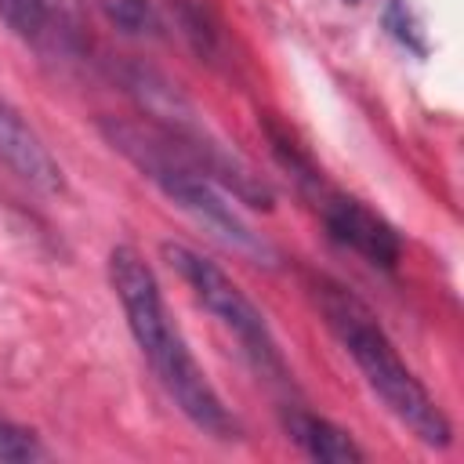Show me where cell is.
<instances>
[{
	"label": "cell",
	"instance_id": "2",
	"mask_svg": "<svg viewBox=\"0 0 464 464\" xmlns=\"http://www.w3.org/2000/svg\"><path fill=\"white\" fill-rule=\"evenodd\" d=\"M312 297H315L326 326L341 341V348L359 366V373L370 384V392L384 402V410L402 428H410L413 439H420L424 446L446 450L453 442L450 417L431 399V392L417 381V373L406 366V359L399 355V348L384 334V326L373 319V312L352 290H344L341 283H334L326 276H319L312 283Z\"/></svg>",
	"mask_w": 464,
	"mask_h": 464
},
{
	"label": "cell",
	"instance_id": "6",
	"mask_svg": "<svg viewBox=\"0 0 464 464\" xmlns=\"http://www.w3.org/2000/svg\"><path fill=\"white\" fill-rule=\"evenodd\" d=\"M0 163L25 185H33L36 192H62L65 178L58 160L51 156V149L44 145V138L25 123V116L0 94Z\"/></svg>",
	"mask_w": 464,
	"mask_h": 464
},
{
	"label": "cell",
	"instance_id": "10",
	"mask_svg": "<svg viewBox=\"0 0 464 464\" xmlns=\"http://www.w3.org/2000/svg\"><path fill=\"white\" fill-rule=\"evenodd\" d=\"M91 4L109 18V25H116L127 36L156 33V11L149 0H91Z\"/></svg>",
	"mask_w": 464,
	"mask_h": 464
},
{
	"label": "cell",
	"instance_id": "11",
	"mask_svg": "<svg viewBox=\"0 0 464 464\" xmlns=\"http://www.w3.org/2000/svg\"><path fill=\"white\" fill-rule=\"evenodd\" d=\"M44 446L36 442V435L7 417H0V464H22V460H40Z\"/></svg>",
	"mask_w": 464,
	"mask_h": 464
},
{
	"label": "cell",
	"instance_id": "3",
	"mask_svg": "<svg viewBox=\"0 0 464 464\" xmlns=\"http://www.w3.org/2000/svg\"><path fill=\"white\" fill-rule=\"evenodd\" d=\"M102 134L112 145V152H120L141 178H149L196 225H203L210 236H218L232 250L246 254L250 261L272 265V257H276L272 246L257 232H250V225L225 199L218 181L181 145H174L163 130H156L152 123H134V120H102Z\"/></svg>",
	"mask_w": 464,
	"mask_h": 464
},
{
	"label": "cell",
	"instance_id": "1",
	"mask_svg": "<svg viewBox=\"0 0 464 464\" xmlns=\"http://www.w3.org/2000/svg\"><path fill=\"white\" fill-rule=\"evenodd\" d=\"M109 283L112 294L127 315L130 337L138 341L141 355L149 359L156 381L174 399V406L210 439H236L239 424L221 402L218 388L210 384L207 370L196 362L192 348L185 344L181 330L174 326L167 301L160 294L156 272L145 265V257L134 246H112L109 254Z\"/></svg>",
	"mask_w": 464,
	"mask_h": 464
},
{
	"label": "cell",
	"instance_id": "4",
	"mask_svg": "<svg viewBox=\"0 0 464 464\" xmlns=\"http://www.w3.org/2000/svg\"><path fill=\"white\" fill-rule=\"evenodd\" d=\"M163 257L181 276V283L188 286V294L239 341V348L246 352V359L265 377L286 384L290 381V370H286V359L279 352V341H276L268 319L261 315V308L239 290V283H232V276L225 268H218L210 257H203L199 250H192L185 243H163Z\"/></svg>",
	"mask_w": 464,
	"mask_h": 464
},
{
	"label": "cell",
	"instance_id": "5",
	"mask_svg": "<svg viewBox=\"0 0 464 464\" xmlns=\"http://www.w3.org/2000/svg\"><path fill=\"white\" fill-rule=\"evenodd\" d=\"M323 225L337 246L359 254L373 268H395L402 261V236L395 232V225L384 221L377 210H370L355 196L326 192L323 196Z\"/></svg>",
	"mask_w": 464,
	"mask_h": 464
},
{
	"label": "cell",
	"instance_id": "8",
	"mask_svg": "<svg viewBox=\"0 0 464 464\" xmlns=\"http://www.w3.org/2000/svg\"><path fill=\"white\" fill-rule=\"evenodd\" d=\"M283 428L290 435L294 446H301L312 460H330V464H359L366 460L362 446L344 431L337 428L334 420L304 410V406H286L283 410Z\"/></svg>",
	"mask_w": 464,
	"mask_h": 464
},
{
	"label": "cell",
	"instance_id": "9",
	"mask_svg": "<svg viewBox=\"0 0 464 464\" xmlns=\"http://www.w3.org/2000/svg\"><path fill=\"white\" fill-rule=\"evenodd\" d=\"M181 36L188 40V47L203 58V62H221L225 58V25L221 14L214 11L210 0H167Z\"/></svg>",
	"mask_w": 464,
	"mask_h": 464
},
{
	"label": "cell",
	"instance_id": "7",
	"mask_svg": "<svg viewBox=\"0 0 464 464\" xmlns=\"http://www.w3.org/2000/svg\"><path fill=\"white\" fill-rule=\"evenodd\" d=\"M0 18L40 51H72L80 44L76 0H0Z\"/></svg>",
	"mask_w": 464,
	"mask_h": 464
}]
</instances>
